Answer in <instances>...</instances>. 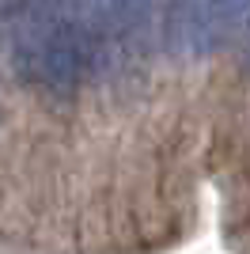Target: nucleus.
<instances>
[{
    "label": "nucleus",
    "mask_w": 250,
    "mask_h": 254,
    "mask_svg": "<svg viewBox=\"0 0 250 254\" xmlns=\"http://www.w3.org/2000/svg\"><path fill=\"white\" fill-rule=\"evenodd\" d=\"M8 57L23 84L50 95H72L99 76L91 0H4Z\"/></svg>",
    "instance_id": "obj_1"
},
{
    "label": "nucleus",
    "mask_w": 250,
    "mask_h": 254,
    "mask_svg": "<svg viewBox=\"0 0 250 254\" xmlns=\"http://www.w3.org/2000/svg\"><path fill=\"white\" fill-rule=\"evenodd\" d=\"M159 0H91V31L99 76L122 72L152 50Z\"/></svg>",
    "instance_id": "obj_2"
},
{
    "label": "nucleus",
    "mask_w": 250,
    "mask_h": 254,
    "mask_svg": "<svg viewBox=\"0 0 250 254\" xmlns=\"http://www.w3.org/2000/svg\"><path fill=\"white\" fill-rule=\"evenodd\" d=\"M208 0H167L163 4V50L175 57H208L205 42Z\"/></svg>",
    "instance_id": "obj_3"
},
{
    "label": "nucleus",
    "mask_w": 250,
    "mask_h": 254,
    "mask_svg": "<svg viewBox=\"0 0 250 254\" xmlns=\"http://www.w3.org/2000/svg\"><path fill=\"white\" fill-rule=\"evenodd\" d=\"M208 53L250 46V0H208Z\"/></svg>",
    "instance_id": "obj_4"
},
{
    "label": "nucleus",
    "mask_w": 250,
    "mask_h": 254,
    "mask_svg": "<svg viewBox=\"0 0 250 254\" xmlns=\"http://www.w3.org/2000/svg\"><path fill=\"white\" fill-rule=\"evenodd\" d=\"M247 64H250V46H247Z\"/></svg>",
    "instance_id": "obj_5"
},
{
    "label": "nucleus",
    "mask_w": 250,
    "mask_h": 254,
    "mask_svg": "<svg viewBox=\"0 0 250 254\" xmlns=\"http://www.w3.org/2000/svg\"><path fill=\"white\" fill-rule=\"evenodd\" d=\"M0 4H4V0H0Z\"/></svg>",
    "instance_id": "obj_6"
}]
</instances>
